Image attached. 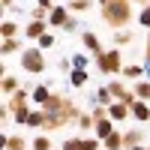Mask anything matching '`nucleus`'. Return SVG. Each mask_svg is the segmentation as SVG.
I'll return each mask as SVG.
<instances>
[{
  "mask_svg": "<svg viewBox=\"0 0 150 150\" xmlns=\"http://www.w3.org/2000/svg\"><path fill=\"white\" fill-rule=\"evenodd\" d=\"M63 105H66V96H63V93H51V99L42 105V111H45V114H60Z\"/></svg>",
  "mask_w": 150,
  "mask_h": 150,
  "instance_id": "obj_9",
  "label": "nucleus"
},
{
  "mask_svg": "<svg viewBox=\"0 0 150 150\" xmlns=\"http://www.w3.org/2000/svg\"><path fill=\"white\" fill-rule=\"evenodd\" d=\"M132 150H147V147H132Z\"/></svg>",
  "mask_w": 150,
  "mask_h": 150,
  "instance_id": "obj_41",
  "label": "nucleus"
},
{
  "mask_svg": "<svg viewBox=\"0 0 150 150\" xmlns=\"http://www.w3.org/2000/svg\"><path fill=\"white\" fill-rule=\"evenodd\" d=\"M18 90H21V84H18L15 75H3V93L12 96V93H18Z\"/></svg>",
  "mask_w": 150,
  "mask_h": 150,
  "instance_id": "obj_28",
  "label": "nucleus"
},
{
  "mask_svg": "<svg viewBox=\"0 0 150 150\" xmlns=\"http://www.w3.org/2000/svg\"><path fill=\"white\" fill-rule=\"evenodd\" d=\"M108 90H111V96H114V102H123V105L132 108V102H135V90L129 87V81H108Z\"/></svg>",
  "mask_w": 150,
  "mask_h": 150,
  "instance_id": "obj_4",
  "label": "nucleus"
},
{
  "mask_svg": "<svg viewBox=\"0 0 150 150\" xmlns=\"http://www.w3.org/2000/svg\"><path fill=\"white\" fill-rule=\"evenodd\" d=\"M138 24H141V27H147V30H150V6H144V9L138 12Z\"/></svg>",
  "mask_w": 150,
  "mask_h": 150,
  "instance_id": "obj_36",
  "label": "nucleus"
},
{
  "mask_svg": "<svg viewBox=\"0 0 150 150\" xmlns=\"http://www.w3.org/2000/svg\"><path fill=\"white\" fill-rule=\"evenodd\" d=\"M123 54H120V48H108V51H102L96 57V69L99 72H105V75H117V72H123Z\"/></svg>",
  "mask_w": 150,
  "mask_h": 150,
  "instance_id": "obj_2",
  "label": "nucleus"
},
{
  "mask_svg": "<svg viewBox=\"0 0 150 150\" xmlns=\"http://www.w3.org/2000/svg\"><path fill=\"white\" fill-rule=\"evenodd\" d=\"M18 51H24L21 36H18V39H3V48H0V54H3V57H9V54H18Z\"/></svg>",
  "mask_w": 150,
  "mask_h": 150,
  "instance_id": "obj_18",
  "label": "nucleus"
},
{
  "mask_svg": "<svg viewBox=\"0 0 150 150\" xmlns=\"http://www.w3.org/2000/svg\"><path fill=\"white\" fill-rule=\"evenodd\" d=\"M30 114H33V108H27V105H18V108H12V117H15V123H24V126H27Z\"/></svg>",
  "mask_w": 150,
  "mask_h": 150,
  "instance_id": "obj_25",
  "label": "nucleus"
},
{
  "mask_svg": "<svg viewBox=\"0 0 150 150\" xmlns=\"http://www.w3.org/2000/svg\"><path fill=\"white\" fill-rule=\"evenodd\" d=\"M102 6V21L111 30H126L132 21V0H99Z\"/></svg>",
  "mask_w": 150,
  "mask_h": 150,
  "instance_id": "obj_1",
  "label": "nucleus"
},
{
  "mask_svg": "<svg viewBox=\"0 0 150 150\" xmlns=\"http://www.w3.org/2000/svg\"><path fill=\"white\" fill-rule=\"evenodd\" d=\"M141 141H144V132H138V129H126L123 132V150L141 147Z\"/></svg>",
  "mask_w": 150,
  "mask_h": 150,
  "instance_id": "obj_11",
  "label": "nucleus"
},
{
  "mask_svg": "<svg viewBox=\"0 0 150 150\" xmlns=\"http://www.w3.org/2000/svg\"><path fill=\"white\" fill-rule=\"evenodd\" d=\"M87 81H90V72H87V69H72L69 72V84L72 87H84Z\"/></svg>",
  "mask_w": 150,
  "mask_h": 150,
  "instance_id": "obj_19",
  "label": "nucleus"
},
{
  "mask_svg": "<svg viewBox=\"0 0 150 150\" xmlns=\"http://www.w3.org/2000/svg\"><path fill=\"white\" fill-rule=\"evenodd\" d=\"M129 42H132V33H129V30H114V48L129 45Z\"/></svg>",
  "mask_w": 150,
  "mask_h": 150,
  "instance_id": "obj_31",
  "label": "nucleus"
},
{
  "mask_svg": "<svg viewBox=\"0 0 150 150\" xmlns=\"http://www.w3.org/2000/svg\"><path fill=\"white\" fill-rule=\"evenodd\" d=\"M69 12H87V9H90V0H69Z\"/></svg>",
  "mask_w": 150,
  "mask_h": 150,
  "instance_id": "obj_32",
  "label": "nucleus"
},
{
  "mask_svg": "<svg viewBox=\"0 0 150 150\" xmlns=\"http://www.w3.org/2000/svg\"><path fill=\"white\" fill-rule=\"evenodd\" d=\"M132 90H135V99H141V102H150V81H135L132 84Z\"/></svg>",
  "mask_w": 150,
  "mask_h": 150,
  "instance_id": "obj_20",
  "label": "nucleus"
},
{
  "mask_svg": "<svg viewBox=\"0 0 150 150\" xmlns=\"http://www.w3.org/2000/svg\"><path fill=\"white\" fill-rule=\"evenodd\" d=\"M123 78H126L129 84H135V81H141L144 78V63H126V66H123Z\"/></svg>",
  "mask_w": 150,
  "mask_h": 150,
  "instance_id": "obj_8",
  "label": "nucleus"
},
{
  "mask_svg": "<svg viewBox=\"0 0 150 150\" xmlns=\"http://www.w3.org/2000/svg\"><path fill=\"white\" fill-rule=\"evenodd\" d=\"M45 33H48V21H27V27H24V36H27V39H36V42H39Z\"/></svg>",
  "mask_w": 150,
  "mask_h": 150,
  "instance_id": "obj_7",
  "label": "nucleus"
},
{
  "mask_svg": "<svg viewBox=\"0 0 150 150\" xmlns=\"http://www.w3.org/2000/svg\"><path fill=\"white\" fill-rule=\"evenodd\" d=\"M96 105H105V108H111V105H114V96H111L108 84H102V87L96 90Z\"/></svg>",
  "mask_w": 150,
  "mask_h": 150,
  "instance_id": "obj_21",
  "label": "nucleus"
},
{
  "mask_svg": "<svg viewBox=\"0 0 150 150\" xmlns=\"http://www.w3.org/2000/svg\"><path fill=\"white\" fill-rule=\"evenodd\" d=\"M99 144H102V141H99L96 135H90V138H81V150H99Z\"/></svg>",
  "mask_w": 150,
  "mask_h": 150,
  "instance_id": "obj_33",
  "label": "nucleus"
},
{
  "mask_svg": "<svg viewBox=\"0 0 150 150\" xmlns=\"http://www.w3.org/2000/svg\"><path fill=\"white\" fill-rule=\"evenodd\" d=\"M129 111H132V117L138 120V123H147V120H150V102H141V99H135Z\"/></svg>",
  "mask_w": 150,
  "mask_h": 150,
  "instance_id": "obj_10",
  "label": "nucleus"
},
{
  "mask_svg": "<svg viewBox=\"0 0 150 150\" xmlns=\"http://www.w3.org/2000/svg\"><path fill=\"white\" fill-rule=\"evenodd\" d=\"M27 126H30V129H42V126H45V111H42V108H33Z\"/></svg>",
  "mask_w": 150,
  "mask_h": 150,
  "instance_id": "obj_27",
  "label": "nucleus"
},
{
  "mask_svg": "<svg viewBox=\"0 0 150 150\" xmlns=\"http://www.w3.org/2000/svg\"><path fill=\"white\" fill-rule=\"evenodd\" d=\"M108 117L114 120V123H120V120H126V117H132V111H129V105H123V102H114L108 108Z\"/></svg>",
  "mask_w": 150,
  "mask_h": 150,
  "instance_id": "obj_13",
  "label": "nucleus"
},
{
  "mask_svg": "<svg viewBox=\"0 0 150 150\" xmlns=\"http://www.w3.org/2000/svg\"><path fill=\"white\" fill-rule=\"evenodd\" d=\"M63 126H69V123L60 117V114H45V132H54V129H63Z\"/></svg>",
  "mask_w": 150,
  "mask_h": 150,
  "instance_id": "obj_17",
  "label": "nucleus"
},
{
  "mask_svg": "<svg viewBox=\"0 0 150 150\" xmlns=\"http://www.w3.org/2000/svg\"><path fill=\"white\" fill-rule=\"evenodd\" d=\"M105 150H123V132H114V135H108V138L102 141Z\"/></svg>",
  "mask_w": 150,
  "mask_h": 150,
  "instance_id": "obj_24",
  "label": "nucleus"
},
{
  "mask_svg": "<svg viewBox=\"0 0 150 150\" xmlns=\"http://www.w3.org/2000/svg\"><path fill=\"white\" fill-rule=\"evenodd\" d=\"M90 114H93L96 123H99V120H105V117H108V108H105V105H93V108H90Z\"/></svg>",
  "mask_w": 150,
  "mask_h": 150,
  "instance_id": "obj_35",
  "label": "nucleus"
},
{
  "mask_svg": "<svg viewBox=\"0 0 150 150\" xmlns=\"http://www.w3.org/2000/svg\"><path fill=\"white\" fill-rule=\"evenodd\" d=\"M36 6H39V9H45V12H51V9H54V3H51V0H36Z\"/></svg>",
  "mask_w": 150,
  "mask_h": 150,
  "instance_id": "obj_39",
  "label": "nucleus"
},
{
  "mask_svg": "<svg viewBox=\"0 0 150 150\" xmlns=\"http://www.w3.org/2000/svg\"><path fill=\"white\" fill-rule=\"evenodd\" d=\"M147 150H150V147H147Z\"/></svg>",
  "mask_w": 150,
  "mask_h": 150,
  "instance_id": "obj_42",
  "label": "nucleus"
},
{
  "mask_svg": "<svg viewBox=\"0 0 150 150\" xmlns=\"http://www.w3.org/2000/svg\"><path fill=\"white\" fill-rule=\"evenodd\" d=\"M69 60H72V69H87V66H90V57H87L84 51H78V54H72Z\"/></svg>",
  "mask_w": 150,
  "mask_h": 150,
  "instance_id": "obj_29",
  "label": "nucleus"
},
{
  "mask_svg": "<svg viewBox=\"0 0 150 150\" xmlns=\"http://www.w3.org/2000/svg\"><path fill=\"white\" fill-rule=\"evenodd\" d=\"M0 33H3V39H18V21L6 18V21H3V27H0Z\"/></svg>",
  "mask_w": 150,
  "mask_h": 150,
  "instance_id": "obj_22",
  "label": "nucleus"
},
{
  "mask_svg": "<svg viewBox=\"0 0 150 150\" xmlns=\"http://www.w3.org/2000/svg\"><path fill=\"white\" fill-rule=\"evenodd\" d=\"M81 114H84V111L75 105L72 99H66V105H63V111H60V117H63L66 123H78V117H81Z\"/></svg>",
  "mask_w": 150,
  "mask_h": 150,
  "instance_id": "obj_12",
  "label": "nucleus"
},
{
  "mask_svg": "<svg viewBox=\"0 0 150 150\" xmlns=\"http://www.w3.org/2000/svg\"><path fill=\"white\" fill-rule=\"evenodd\" d=\"M78 30H81V21H78V18H69L66 27H63V33H78Z\"/></svg>",
  "mask_w": 150,
  "mask_h": 150,
  "instance_id": "obj_37",
  "label": "nucleus"
},
{
  "mask_svg": "<svg viewBox=\"0 0 150 150\" xmlns=\"http://www.w3.org/2000/svg\"><path fill=\"white\" fill-rule=\"evenodd\" d=\"M0 3H3V9H9V12H12V3H15V0H0Z\"/></svg>",
  "mask_w": 150,
  "mask_h": 150,
  "instance_id": "obj_40",
  "label": "nucleus"
},
{
  "mask_svg": "<svg viewBox=\"0 0 150 150\" xmlns=\"http://www.w3.org/2000/svg\"><path fill=\"white\" fill-rule=\"evenodd\" d=\"M81 45H84V51H90L93 57H99V54L105 51L102 42H99V36H96L93 30H84V33H81Z\"/></svg>",
  "mask_w": 150,
  "mask_h": 150,
  "instance_id": "obj_5",
  "label": "nucleus"
},
{
  "mask_svg": "<svg viewBox=\"0 0 150 150\" xmlns=\"http://www.w3.org/2000/svg\"><path fill=\"white\" fill-rule=\"evenodd\" d=\"M75 126H78V132H90V129H96V117L84 111V114L78 117V123H75Z\"/></svg>",
  "mask_w": 150,
  "mask_h": 150,
  "instance_id": "obj_23",
  "label": "nucleus"
},
{
  "mask_svg": "<svg viewBox=\"0 0 150 150\" xmlns=\"http://www.w3.org/2000/svg\"><path fill=\"white\" fill-rule=\"evenodd\" d=\"M54 42H57V39H54V36H51V33H45V36H42V39H39V42H36V48H42V51H48V48H51Z\"/></svg>",
  "mask_w": 150,
  "mask_h": 150,
  "instance_id": "obj_34",
  "label": "nucleus"
},
{
  "mask_svg": "<svg viewBox=\"0 0 150 150\" xmlns=\"http://www.w3.org/2000/svg\"><path fill=\"white\" fill-rule=\"evenodd\" d=\"M30 150H51V138H48V135H36Z\"/></svg>",
  "mask_w": 150,
  "mask_h": 150,
  "instance_id": "obj_30",
  "label": "nucleus"
},
{
  "mask_svg": "<svg viewBox=\"0 0 150 150\" xmlns=\"http://www.w3.org/2000/svg\"><path fill=\"white\" fill-rule=\"evenodd\" d=\"M3 150H27V141L21 135H3Z\"/></svg>",
  "mask_w": 150,
  "mask_h": 150,
  "instance_id": "obj_16",
  "label": "nucleus"
},
{
  "mask_svg": "<svg viewBox=\"0 0 150 150\" xmlns=\"http://www.w3.org/2000/svg\"><path fill=\"white\" fill-rule=\"evenodd\" d=\"M21 69L30 72V75H42V72H45L42 48H24V51H21Z\"/></svg>",
  "mask_w": 150,
  "mask_h": 150,
  "instance_id": "obj_3",
  "label": "nucleus"
},
{
  "mask_svg": "<svg viewBox=\"0 0 150 150\" xmlns=\"http://www.w3.org/2000/svg\"><path fill=\"white\" fill-rule=\"evenodd\" d=\"M93 132H96V138H99V141H105L108 135H114V120H111V117H105V120H99Z\"/></svg>",
  "mask_w": 150,
  "mask_h": 150,
  "instance_id": "obj_14",
  "label": "nucleus"
},
{
  "mask_svg": "<svg viewBox=\"0 0 150 150\" xmlns=\"http://www.w3.org/2000/svg\"><path fill=\"white\" fill-rule=\"evenodd\" d=\"M69 18H72V15H69V6H54L51 12H48V24H51V27H60V30L66 27Z\"/></svg>",
  "mask_w": 150,
  "mask_h": 150,
  "instance_id": "obj_6",
  "label": "nucleus"
},
{
  "mask_svg": "<svg viewBox=\"0 0 150 150\" xmlns=\"http://www.w3.org/2000/svg\"><path fill=\"white\" fill-rule=\"evenodd\" d=\"M30 99H33V102L42 108V105L48 102V99H51V90H48L45 84H36V87H33V93H30Z\"/></svg>",
  "mask_w": 150,
  "mask_h": 150,
  "instance_id": "obj_15",
  "label": "nucleus"
},
{
  "mask_svg": "<svg viewBox=\"0 0 150 150\" xmlns=\"http://www.w3.org/2000/svg\"><path fill=\"white\" fill-rule=\"evenodd\" d=\"M63 150H81V138L75 135V138H66L63 141Z\"/></svg>",
  "mask_w": 150,
  "mask_h": 150,
  "instance_id": "obj_38",
  "label": "nucleus"
},
{
  "mask_svg": "<svg viewBox=\"0 0 150 150\" xmlns=\"http://www.w3.org/2000/svg\"><path fill=\"white\" fill-rule=\"evenodd\" d=\"M27 99H30V93L21 87L18 93H12V96H9V102H6V105H9V108H18V105H27Z\"/></svg>",
  "mask_w": 150,
  "mask_h": 150,
  "instance_id": "obj_26",
  "label": "nucleus"
}]
</instances>
